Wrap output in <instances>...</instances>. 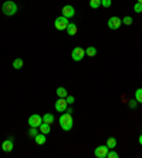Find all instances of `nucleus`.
Returning <instances> with one entry per match:
<instances>
[{
	"label": "nucleus",
	"instance_id": "obj_1",
	"mask_svg": "<svg viewBox=\"0 0 142 158\" xmlns=\"http://www.w3.org/2000/svg\"><path fill=\"white\" fill-rule=\"evenodd\" d=\"M2 12L6 16H14L17 13V5L14 2H11V0H6L3 3V6H2Z\"/></svg>",
	"mask_w": 142,
	"mask_h": 158
},
{
	"label": "nucleus",
	"instance_id": "obj_2",
	"mask_svg": "<svg viewBox=\"0 0 142 158\" xmlns=\"http://www.w3.org/2000/svg\"><path fill=\"white\" fill-rule=\"evenodd\" d=\"M73 124H74V121H73V117H71L70 113H66L60 117V126L64 131H70L73 128Z\"/></svg>",
	"mask_w": 142,
	"mask_h": 158
},
{
	"label": "nucleus",
	"instance_id": "obj_3",
	"mask_svg": "<svg viewBox=\"0 0 142 158\" xmlns=\"http://www.w3.org/2000/svg\"><path fill=\"white\" fill-rule=\"evenodd\" d=\"M54 26H56L57 30H66L67 26H68V19L67 17H64V16H60V17H57L56 20H54Z\"/></svg>",
	"mask_w": 142,
	"mask_h": 158
},
{
	"label": "nucleus",
	"instance_id": "obj_4",
	"mask_svg": "<svg viewBox=\"0 0 142 158\" xmlns=\"http://www.w3.org/2000/svg\"><path fill=\"white\" fill-rule=\"evenodd\" d=\"M85 56V50L82 47H74L73 49V53H71V57L74 61H81Z\"/></svg>",
	"mask_w": 142,
	"mask_h": 158
},
{
	"label": "nucleus",
	"instance_id": "obj_5",
	"mask_svg": "<svg viewBox=\"0 0 142 158\" xmlns=\"http://www.w3.org/2000/svg\"><path fill=\"white\" fill-rule=\"evenodd\" d=\"M41 123H43V117H40L38 114H33V116L28 117V126L30 127L38 128V127L41 126Z\"/></svg>",
	"mask_w": 142,
	"mask_h": 158
},
{
	"label": "nucleus",
	"instance_id": "obj_6",
	"mask_svg": "<svg viewBox=\"0 0 142 158\" xmlns=\"http://www.w3.org/2000/svg\"><path fill=\"white\" fill-rule=\"evenodd\" d=\"M109 148L107 145H98L94 151V155L97 158H107V154H108Z\"/></svg>",
	"mask_w": 142,
	"mask_h": 158
},
{
	"label": "nucleus",
	"instance_id": "obj_7",
	"mask_svg": "<svg viewBox=\"0 0 142 158\" xmlns=\"http://www.w3.org/2000/svg\"><path fill=\"white\" fill-rule=\"evenodd\" d=\"M121 24H122V20L119 19V17H117V16H112V17L108 20V27L111 29V30H118V29L121 27Z\"/></svg>",
	"mask_w": 142,
	"mask_h": 158
},
{
	"label": "nucleus",
	"instance_id": "obj_8",
	"mask_svg": "<svg viewBox=\"0 0 142 158\" xmlns=\"http://www.w3.org/2000/svg\"><path fill=\"white\" fill-rule=\"evenodd\" d=\"M67 101H66V98H60L58 97V100L56 101V111H58V113H64V111H67Z\"/></svg>",
	"mask_w": 142,
	"mask_h": 158
},
{
	"label": "nucleus",
	"instance_id": "obj_9",
	"mask_svg": "<svg viewBox=\"0 0 142 158\" xmlns=\"http://www.w3.org/2000/svg\"><path fill=\"white\" fill-rule=\"evenodd\" d=\"M61 12H63V16H64V17H67V19H70V17H73V16L76 14V9H74L71 5L64 6Z\"/></svg>",
	"mask_w": 142,
	"mask_h": 158
},
{
	"label": "nucleus",
	"instance_id": "obj_10",
	"mask_svg": "<svg viewBox=\"0 0 142 158\" xmlns=\"http://www.w3.org/2000/svg\"><path fill=\"white\" fill-rule=\"evenodd\" d=\"M14 148V144H13V138H9V140H5L3 143H2V150L5 151V153H10L11 150Z\"/></svg>",
	"mask_w": 142,
	"mask_h": 158
},
{
	"label": "nucleus",
	"instance_id": "obj_11",
	"mask_svg": "<svg viewBox=\"0 0 142 158\" xmlns=\"http://www.w3.org/2000/svg\"><path fill=\"white\" fill-rule=\"evenodd\" d=\"M34 141H36V144H37V145H43V144H46L47 137H46V134L40 133V134H37L36 137H34Z\"/></svg>",
	"mask_w": 142,
	"mask_h": 158
},
{
	"label": "nucleus",
	"instance_id": "obj_12",
	"mask_svg": "<svg viewBox=\"0 0 142 158\" xmlns=\"http://www.w3.org/2000/svg\"><path fill=\"white\" fill-rule=\"evenodd\" d=\"M67 33L70 34V36H76L77 34V26L74 23H68V26H67Z\"/></svg>",
	"mask_w": 142,
	"mask_h": 158
},
{
	"label": "nucleus",
	"instance_id": "obj_13",
	"mask_svg": "<svg viewBox=\"0 0 142 158\" xmlns=\"http://www.w3.org/2000/svg\"><path fill=\"white\" fill-rule=\"evenodd\" d=\"M40 128V131H41L43 134H50V131H51V127H50V124H47V123H41V126L38 127Z\"/></svg>",
	"mask_w": 142,
	"mask_h": 158
},
{
	"label": "nucleus",
	"instance_id": "obj_14",
	"mask_svg": "<svg viewBox=\"0 0 142 158\" xmlns=\"http://www.w3.org/2000/svg\"><path fill=\"white\" fill-rule=\"evenodd\" d=\"M43 123H47V124H53L54 123V116L47 113V114H44L43 116Z\"/></svg>",
	"mask_w": 142,
	"mask_h": 158
},
{
	"label": "nucleus",
	"instance_id": "obj_15",
	"mask_svg": "<svg viewBox=\"0 0 142 158\" xmlns=\"http://www.w3.org/2000/svg\"><path fill=\"white\" fill-rule=\"evenodd\" d=\"M56 93H57V96L60 98H66L68 94H67V90L64 89V87H58V89L56 90Z\"/></svg>",
	"mask_w": 142,
	"mask_h": 158
},
{
	"label": "nucleus",
	"instance_id": "obj_16",
	"mask_svg": "<svg viewBox=\"0 0 142 158\" xmlns=\"http://www.w3.org/2000/svg\"><path fill=\"white\" fill-rule=\"evenodd\" d=\"M85 54H87L88 57H94L95 54H97V49H95V47H92V46H90L87 50H85Z\"/></svg>",
	"mask_w": 142,
	"mask_h": 158
},
{
	"label": "nucleus",
	"instance_id": "obj_17",
	"mask_svg": "<svg viewBox=\"0 0 142 158\" xmlns=\"http://www.w3.org/2000/svg\"><path fill=\"white\" fill-rule=\"evenodd\" d=\"M107 147H108L109 150L115 148V147H117V140L112 138V137H111V138H108V140H107Z\"/></svg>",
	"mask_w": 142,
	"mask_h": 158
},
{
	"label": "nucleus",
	"instance_id": "obj_18",
	"mask_svg": "<svg viewBox=\"0 0 142 158\" xmlns=\"http://www.w3.org/2000/svg\"><path fill=\"white\" fill-rule=\"evenodd\" d=\"M21 67H23V60H21V59H16V60L13 61V69L20 70Z\"/></svg>",
	"mask_w": 142,
	"mask_h": 158
},
{
	"label": "nucleus",
	"instance_id": "obj_19",
	"mask_svg": "<svg viewBox=\"0 0 142 158\" xmlns=\"http://www.w3.org/2000/svg\"><path fill=\"white\" fill-rule=\"evenodd\" d=\"M101 6V0H90V7L91 9H98Z\"/></svg>",
	"mask_w": 142,
	"mask_h": 158
},
{
	"label": "nucleus",
	"instance_id": "obj_20",
	"mask_svg": "<svg viewBox=\"0 0 142 158\" xmlns=\"http://www.w3.org/2000/svg\"><path fill=\"white\" fill-rule=\"evenodd\" d=\"M135 100H137L139 104H142V89H138L135 91Z\"/></svg>",
	"mask_w": 142,
	"mask_h": 158
},
{
	"label": "nucleus",
	"instance_id": "obj_21",
	"mask_svg": "<svg viewBox=\"0 0 142 158\" xmlns=\"http://www.w3.org/2000/svg\"><path fill=\"white\" fill-rule=\"evenodd\" d=\"M122 24H127V26L132 24V17H131V16H127V17H124V19H122Z\"/></svg>",
	"mask_w": 142,
	"mask_h": 158
},
{
	"label": "nucleus",
	"instance_id": "obj_22",
	"mask_svg": "<svg viewBox=\"0 0 142 158\" xmlns=\"http://www.w3.org/2000/svg\"><path fill=\"white\" fill-rule=\"evenodd\" d=\"M28 134L31 135V137H36V135L38 134V133H37V128H36V127H30V130H28Z\"/></svg>",
	"mask_w": 142,
	"mask_h": 158
},
{
	"label": "nucleus",
	"instance_id": "obj_23",
	"mask_svg": "<svg viewBox=\"0 0 142 158\" xmlns=\"http://www.w3.org/2000/svg\"><path fill=\"white\" fill-rule=\"evenodd\" d=\"M134 12H135V13H141L142 12V5L141 3H137V5L134 6Z\"/></svg>",
	"mask_w": 142,
	"mask_h": 158
},
{
	"label": "nucleus",
	"instance_id": "obj_24",
	"mask_svg": "<svg viewBox=\"0 0 142 158\" xmlns=\"http://www.w3.org/2000/svg\"><path fill=\"white\" fill-rule=\"evenodd\" d=\"M101 5L104 6V7H111L112 2H111V0H101Z\"/></svg>",
	"mask_w": 142,
	"mask_h": 158
},
{
	"label": "nucleus",
	"instance_id": "obj_25",
	"mask_svg": "<svg viewBox=\"0 0 142 158\" xmlns=\"http://www.w3.org/2000/svg\"><path fill=\"white\" fill-rule=\"evenodd\" d=\"M107 158H118V154L115 153V151H108V154H107Z\"/></svg>",
	"mask_w": 142,
	"mask_h": 158
},
{
	"label": "nucleus",
	"instance_id": "obj_26",
	"mask_svg": "<svg viewBox=\"0 0 142 158\" xmlns=\"http://www.w3.org/2000/svg\"><path fill=\"white\" fill-rule=\"evenodd\" d=\"M128 106H129L131 108H135L138 106V101H137V100H131V101L128 103Z\"/></svg>",
	"mask_w": 142,
	"mask_h": 158
},
{
	"label": "nucleus",
	"instance_id": "obj_27",
	"mask_svg": "<svg viewBox=\"0 0 142 158\" xmlns=\"http://www.w3.org/2000/svg\"><path fill=\"white\" fill-rule=\"evenodd\" d=\"M66 101H67V104H73V103H74V97H73V96H67Z\"/></svg>",
	"mask_w": 142,
	"mask_h": 158
},
{
	"label": "nucleus",
	"instance_id": "obj_28",
	"mask_svg": "<svg viewBox=\"0 0 142 158\" xmlns=\"http://www.w3.org/2000/svg\"><path fill=\"white\" fill-rule=\"evenodd\" d=\"M139 144L142 145V135H139Z\"/></svg>",
	"mask_w": 142,
	"mask_h": 158
},
{
	"label": "nucleus",
	"instance_id": "obj_29",
	"mask_svg": "<svg viewBox=\"0 0 142 158\" xmlns=\"http://www.w3.org/2000/svg\"><path fill=\"white\" fill-rule=\"evenodd\" d=\"M138 3H141V5H142V0H138Z\"/></svg>",
	"mask_w": 142,
	"mask_h": 158
}]
</instances>
